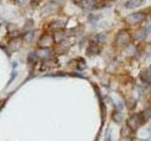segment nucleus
<instances>
[{"mask_svg": "<svg viewBox=\"0 0 151 141\" xmlns=\"http://www.w3.org/2000/svg\"><path fill=\"white\" fill-rule=\"evenodd\" d=\"M145 17H146L145 13L142 12V11H137V12L129 14V15L125 18V22L130 26H135V25H138V24L143 22L145 19Z\"/></svg>", "mask_w": 151, "mask_h": 141, "instance_id": "f03ea898", "label": "nucleus"}, {"mask_svg": "<svg viewBox=\"0 0 151 141\" xmlns=\"http://www.w3.org/2000/svg\"><path fill=\"white\" fill-rule=\"evenodd\" d=\"M100 52H101V48H100V46H99V44L93 41L92 42H90V44L87 47L86 55L89 56H94L99 55Z\"/></svg>", "mask_w": 151, "mask_h": 141, "instance_id": "7ed1b4c3", "label": "nucleus"}, {"mask_svg": "<svg viewBox=\"0 0 151 141\" xmlns=\"http://www.w3.org/2000/svg\"><path fill=\"white\" fill-rule=\"evenodd\" d=\"M77 67H78V70H83L85 67H86V63H85L83 60H79L78 62V64H77Z\"/></svg>", "mask_w": 151, "mask_h": 141, "instance_id": "4468645a", "label": "nucleus"}, {"mask_svg": "<svg viewBox=\"0 0 151 141\" xmlns=\"http://www.w3.org/2000/svg\"><path fill=\"white\" fill-rule=\"evenodd\" d=\"M145 0H129L125 3V8L126 9H135L138 8L144 4Z\"/></svg>", "mask_w": 151, "mask_h": 141, "instance_id": "6e6552de", "label": "nucleus"}, {"mask_svg": "<svg viewBox=\"0 0 151 141\" xmlns=\"http://www.w3.org/2000/svg\"><path fill=\"white\" fill-rule=\"evenodd\" d=\"M130 40H131L130 33L126 29H122L117 33L114 40V44L117 47H127L130 43Z\"/></svg>", "mask_w": 151, "mask_h": 141, "instance_id": "f257e3e1", "label": "nucleus"}, {"mask_svg": "<svg viewBox=\"0 0 151 141\" xmlns=\"http://www.w3.org/2000/svg\"><path fill=\"white\" fill-rule=\"evenodd\" d=\"M72 1H73L74 3H76L77 5H80L81 3H83V2H84V0H72Z\"/></svg>", "mask_w": 151, "mask_h": 141, "instance_id": "2eb2a0df", "label": "nucleus"}, {"mask_svg": "<svg viewBox=\"0 0 151 141\" xmlns=\"http://www.w3.org/2000/svg\"><path fill=\"white\" fill-rule=\"evenodd\" d=\"M108 39V35L107 33L105 32H101V33H98V34H96V36L93 37V41L96 42V43H98L99 45L100 44H103L105 43L106 41Z\"/></svg>", "mask_w": 151, "mask_h": 141, "instance_id": "1a4fd4ad", "label": "nucleus"}, {"mask_svg": "<svg viewBox=\"0 0 151 141\" xmlns=\"http://www.w3.org/2000/svg\"><path fill=\"white\" fill-rule=\"evenodd\" d=\"M142 116L141 115H133L131 118H129V125L132 127L133 129L138 128V127L143 123V120H142Z\"/></svg>", "mask_w": 151, "mask_h": 141, "instance_id": "423d86ee", "label": "nucleus"}, {"mask_svg": "<svg viewBox=\"0 0 151 141\" xmlns=\"http://www.w3.org/2000/svg\"><path fill=\"white\" fill-rule=\"evenodd\" d=\"M17 1L20 4H25V3H27L28 1V0H17Z\"/></svg>", "mask_w": 151, "mask_h": 141, "instance_id": "dca6fc26", "label": "nucleus"}, {"mask_svg": "<svg viewBox=\"0 0 151 141\" xmlns=\"http://www.w3.org/2000/svg\"><path fill=\"white\" fill-rule=\"evenodd\" d=\"M146 37H147V34H146V31L145 29H143L139 32L136 33V39L138 40L139 41H143L146 39Z\"/></svg>", "mask_w": 151, "mask_h": 141, "instance_id": "f8f14e48", "label": "nucleus"}, {"mask_svg": "<svg viewBox=\"0 0 151 141\" xmlns=\"http://www.w3.org/2000/svg\"><path fill=\"white\" fill-rule=\"evenodd\" d=\"M50 26L53 28V29H63L65 26V23L63 20H56L51 23Z\"/></svg>", "mask_w": 151, "mask_h": 141, "instance_id": "9d476101", "label": "nucleus"}, {"mask_svg": "<svg viewBox=\"0 0 151 141\" xmlns=\"http://www.w3.org/2000/svg\"><path fill=\"white\" fill-rule=\"evenodd\" d=\"M140 77L144 83L151 85V68H145L141 73Z\"/></svg>", "mask_w": 151, "mask_h": 141, "instance_id": "0eeeda50", "label": "nucleus"}, {"mask_svg": "<svg viewBox=\"0 0 151 141\" xmlns=\"http://www.w3.org/2000/svg\"><path fill=\"white\" fill-rule=\"evenodd\" d=\"M126 49V53L129 55V56H133L137 53V48L136 46H134L133 44H129L127 47H125Z\"/></svg>", "mask_w": 151, "mask_h": 141, "instance_id": "9b49d317", "label": "nucleus"}, {"mask_svg": "<svg viewBox=\"0 0 151 141\" xmlns=\"http://www.w3.org/2000/svg\"><path fill=\"white\" fill-rule=\"evenodd\" d=\"M98 19H99V17L93 15V14H91V15L89 16V21L91 22V24H93V25H96V24L97 23Z\"/></svg>", "mask_w": 151, "mask_h": 141, "instance_id": "ddd939ff", "label": "nucleus"}, {"mask_svg": "<svg viewBox=\"0 0 151 141\" xmlns=\"http://www.w3.org/2000/svg\"><path fill=\"white\" fill-rule=\"evenodd\" d=\"M36 1H42V0H36Z\"/></svg>", "mask_w": 151, "mask_h": 141, "instance_id": "f3484780", "label": "nucleus"}, {"mask_svg": "<svg viewBox=\"0 0 151 141\" xmlns=\"http://www.w3.org/2000/svg\"><path fill=\"white\" fill-rule=\"evenodd\" d=\"M36 55L39 58L47 60L52 56V51L49 48H40L36 52Z\"/></svg>", "mask_w": 151, "mask_h": 141, "instance_id": "39448f33", "label": "nucleus"}, {"mask_svg": "<svg viewBox=\"0 0 151 141\" xmlns=\"http://www.w3.org/2000/svg\"><path fill=\"white\" fill-rule=\"evenodd\" d=\"M55 39L50 35H44L41 37V39L39 40V46L41 48H49L52 44L54 43Z\"/></svg>", "mask_w": 151, "mask_h": 141, "instance_id": "20e7f679", "label": "nucleus"}]
</instances>
